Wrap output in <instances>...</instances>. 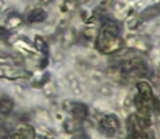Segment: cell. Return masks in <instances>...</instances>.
<instances>
[{"instance_id": "5", "label": "cell", "mask_w": 160, "mask_h": 139, "mask_svg": "<svg viewBox=\"0 0 160 139\" xmlns=\"http://www.w3.org/2000/svg\"><path fill=\"white\" fill-rule=\"evenodd\" d=\"M47 17V12L42 9H34L28 14V22L30 23H40Z\"/></svg>"}, {"instance_id": "2", "label": "cell", "mask_w": 160, "mask_h": 139, "mask_svg": "<svg viewBox=\"0 0 160 139\" xmlns=\"http://www.w3.org/2000/svg\"><path fill=\"white\" fill-rule=\"evenodd\" d=\"M119 127V121L116 115H108L100 122L99 129L100 133L107 137H112Z\"/></svg>"}, {"instance_id": "6", "label": "cell", "mask_w": 160, "mask_h": 139, "mask_svg": "<svg viewBox=\"0 0 160 139\" xmlns=\"http://www.w3.org/2000/svg\"><path fill=\"white\" fill-rule=\"evenodd\" d=\"M13 109V101L8 96H1L0 97V115L6 116L12 111Z\"/></svg>"}, {"instance_id": "10", "label": "cell", "mask_w": 160, "mask_h": 139, "mask_svg": "<svg viewBox=\"0 0 160 139\" xmlns=\"http://www.w3.org/2000/svg\"><path fill=\"white\" fill-rule=\"evenodd\" d=\"M9 37H10L9 31L4 27H0V38H1L2 40H6L7 38H9Z\"/></svg>"}, {"instance_id": "4", "label": "cell", "mask_w": 160, "mask_h": 139, "mask_svg": "<svg viewBox=\"0 0 160 139\" xmlns=\"http://www.w3.org/2000/svg\"><path fill=\"white\" fill-rule=\"evenodd\" d=\"M71 113L74 120H76L78 122H82L88 114V109L83 103H74L71 108Z\"/></svg>"}, {"instance_id": "7", "label": "cell", "mask_w": 160, "mask_h": 139, "mask_svg": "<svg viewBox=\"0 0 160 139\" xmlns=\"http://www.w3.org/2000/svg\"><path fill=\"white\" fill-rule=\"evenodd\" d=\"M157 15H160V4H157V6H155V7L147 8L143 13H142V17L145 19V20L156 17Z\"/></svg>"}, {"instance_id": "8", "label": "cell", "mask_w": 160, "mask_h": 139, "mask_svg": "<svg viewBox=\"0 0 160 139\" xmlns=\"http://www.w3.org/2000/svg\"><path fill=\"white\" fill-rule=\"evenodd\" d=\"M22 23H23V19L19 14H17V13H12L7 19V25L9 27H18Z\"/></svg>"}, {"instance_id": "12", "label": "cell", "mask_w": 160, "mask_h": 139, "mask_svg": "<svg viewBox=\"0 0 160 139\" xmlns=\"http://www.w3.org/2000/svg\"><path fill=\"white\" fill-rule=\"evenodd\" d=\"M39 2H40V3H42V4H48V3H50V2H51V0H39Z\"/></svg>"}, {"instance_id": "1", "label": "cell", "mask_w": 160, "mask_h": 139, "mask_svg": "<svg viewBox=\"0 0 160 139\" xmlns=\"http://www.w3.org/2000/svg\"><path fill=\"white\" fill-rule=\"evenodd\" d=\"M119 38V30L116 24L109 23L102 27L98 38L99 49L102 51H110L112 49V46L117 42Z\"/></svg>"}, {"instance_id": "3", "label": "cell", "mask_w": 160, "mask_h": 139, "mask_svg": "<svg viewBox=\"0 0 160 139\" xmlns=\"http://www.w3.org/2000/svg\"><path fill=\"white\" fill-rule=\"evenodd\" d=\"M137 89H138L142 104H144V107L146 108L149 107V104H152L154 95H152V89L150 85L147 82H139L137 84Z\"/></svg>"}, {"instance_id": "11", "label": "cell", "mask_w": 160, "mask_h": 139, "mask_svg": "<svg viewBox=\"0 0 160 139\" xmlns=\"http://www.w3.org/2000/svg\"><path fill=\"white\" fill-rule=\"evenodd\" d=\"M72 139H91V138H89V136L86 133H80V134H76Z\"/></svg>"}, {"instance_id": "9", "label": "cell", "mask_w": 160, "mask_h": 139, "mask_svg": "<svg viewBox=\"0 0 160 139\" xmlns=\"http://www.w3.org/2000/svg\"><path fill=\"white\" fill-rule=\"evenodd\" d=\"M35 47L38 51H40V52H42V53L48 52V46H47L44 38L40 37V36H36L35 37Z\"/></svg>"}]
</instances>
